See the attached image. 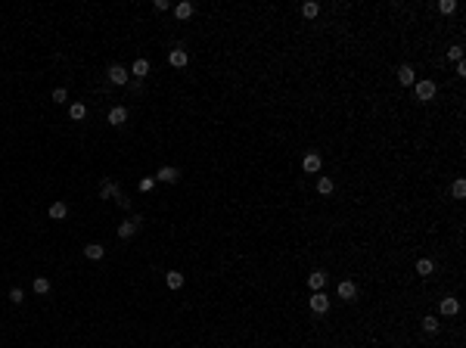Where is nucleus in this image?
I'll return each mask as SVG.
<instances>
[{"mask_svg":"<svg viewBox=\"0 0 466 348\" xmlns=\"http://www.w3.org/2000/svg\"><path fill=\"white\" fill-rule=\"evenodd\" d=\"M308 286H311L314 292H324V286H326V274H324V270H311Z\"/></svg>","mask_w":466,"mask_h":348,"instance_id":"f8f14e48","label":"nucleus"},{"mask_svg":"<svg viewBox=\"0 0 466 348\" xmlns=\"http://www.w3.org/2000/svg\"><path fill=\"white\" fill-rule=\"evenodd\" d=\"M131 75H137V78H146V75H149V62H146V59H137V62L131 65Z\"/></svg>","mask_w":466,"mask_h":348,"instance_id":"6ab92c4d","label":"nucleus"},{"mask_svg":"<svg viewBox=\"0 0 466 348\" xmlns=\"http://www.w3.org/2000/svg\"><path fill=\"white\" fill-rule=\"evenodd\" d=\"M10 302H13V305H22V302H25V292L19 289V286H13V289H10Z\"/></svg>","mask_w":466,"mask_h":348,"instance_id":"c756f323","label":"nucleus"},{"mask_svg":"<svg viewBox=\"0 0 466 348\" xmlns=\"http://www.w3.org/2000/svg\"><path fill=\"white\" fill-rule=\"evenodd\" d=\"M438 10H442L445 16L454 13V10H457V0H438Z\"/></svg>","mask_w":466,"mask_h":348,"instance_id":"cd10ccee","label":"nucleus"},{"mask_svg":"<svg viewBox=\"0 0 466 348\" xmlns=\"http://www.w3.org/2000/svg\"><path fill=\"white\" fill-rule=\"evenodd\" d=\"M423 329H426V333H438V317L426 314V317H423Z\"/></svg>","mask_w":466,"mask_h":348,"instance_id":"4be33fe9","label":"nucleus"},{"mask_svg":"<svg viewBox=\"0 0 466 348\" xmlns=\"http://www.w3.org/2000/svg\"><path fill=\"white\" fill-rule=\"evenodd\" d=\"M84 115H87V106H84V103H72L69 106V118H72V122H81Z\"/></svg>","mask_w":466,"mask_h":348,"instance_id":"f3484780","label":"nucleus"},{"mask_svg":"<svg viewBox=\"0 0 466 348\" xmlns=\"http://www.w3.org/2000/svg\"><path fill=\"white\" fill-rule=\"evenodd\" d=\"M451 193H454V199H463V196H466V181H454Z\"/></svg>","mask_w":466,"mask_h":348,"instance_id":"393cba45","label":"nucleus"},{"mask_svg":"<svg viewBox=\"0 0 466 348\" xmlns=\"http://www.w3.org/2000/svg\"><path fill=\"white\" fill-rule=\"evenodd\" d=\"M398 81H401L404 87H410V84H417V72H413L410 65H398Z\"/></svg>","mask_w":466,"mask_h":348,"instance_id":"9b49d317","label":"nucleus"},{"mask_svg":"<svg viewBox=\"0 0 466 348\" xmlns=\"http://www.w3.org/2000/svg\"><path fill=\"white\" fill-rule=\"evenodd\" d=\"M168 62H171L174 69H183V65L190 62V56H186V50H181V47H174L171 53H168Z\"/></svg>","mask_w":466,"mask_h":348,"instance_id":"1a4fd4ad","label":"nucleus"},{"mask_svg":"<svg viewBox=\"0 0 466 348\" xmlns=\"http://www.w3.org/2000/svg\"><path fill=\"white\" fill-rule=\"evenodd\" d=\"M65 215H69V205H65L62 199H56V202H50V218L53 221H62Z\"/></svg>","mask_w":466,"mask_h":348,"instance_id":"2eb2a0df","label":"nucleus"},{"mask_svg":"<svg viewBox=\"0 0 466 348\" xmlns=\"http://www.w3.org/2000/svg\"><path fill=\"white\" fill-rule=\"evenodd\" d=\"M53 103H69V90H65V87H56V90H53Z\"/></svg>","mask_w":466,"mask_h":348,"instance_id":"c85d7f7f","label":"nucleus"},{"mask_svg":"<svg viewBox=\"0 0 466 348\" xmlns=\"http://www.w3.org/2000/svg\"><path fill=\"white\" fill-rule=\"evenodd\" d=\"M432 270H435V265H432L429 258H420V261H417V274H420V277H429Z\"/></svg>","mask_w":466,"mask_h":348,"instance_id":"aec40b11","label":"nucleus"},{"mask_svg":"<svg viewBox=\"0 0 466 348\" xmlns=\"http://www.w3.org/2000/svg\"><path fill=\"white\" fill-rule=\"evenodd\" d=\"M118 193H122V186H118L115 181H109V177L100 181V199H115Z\"/></svg>","mask_w":466,"mask_h":348,"instance_id":"20e7f679","label":"nucleus"},{"mask_svg":"<svg viewBox=\"0 0 466 348\" xmlns=\"http://www.w3.org/2000/svg\"><path fill=\"white\" fill-rule=\"evenodd\" d=\"M302 168H304L308 174H317L320 168H324V162H320V156H317V152H308V156H304V162H302Z\"/></svg>","mask_w":466,"mask_h":348,"instance_id":"9d476101","label":"nucleus"},{"mask_svg":"<svg viewBox=\"0 0 466 348\" xmlns=\"http://www.w3.org/2000/svg\"><path fill=\"white\" fill-rule=\"evenodd\" d=\"M137 186H140V193H152V190H156V177H143Z\"/></svg>","mask_w":466,"mask_h":348,"instance_id":"a878e982","label":"nucleus"},{"mask_svg":"<svg viewBox=\"0 0 466 348\" xmlns=\"http://www.w3.org/2000/svg\"><path fill=\"white\" fill-rule=\"evenodd\" d=\"M438 311H442L445 317H454V314L460 311V302H457V299H451V295H447V299H442V305H438Z\"/></svg>","mask_w":466,"mask_h":348,"instance_id":"ddd939ff","label":"nucleus"},{"mask_svg":"<svg viewBox=\"0 0 466 348\" xmlns=\"http://www.w3.org/2000/svg\"><path fill=\"white\" fill-rule=\"evenodd\" d=\"M333 186H336V184L329 181V177H320V181H317V193H320V196H329V193H333Z\"/></svg>","mask_w":466,"mask_h":348,"instance_id":"412c9836","label":"nucleus"},{"mask_svg":"<svg viewBox=\"0 0 466 348\" xmlns=\"http://www.w3.org/2000/svg\"><path fill=\"white\" fill-rule=\"evenodd\" d=\"M317 13H320V3H304V6H302V16H304V19H314Z\"/></svg>","mask_w":466,"mask_h":348,"instance_id":"b1692460","label":"nucleus"},{"mask_svg":"<svg viewBox=\"0 0 466 348\" xmlns=\"http://www.w3.org/2000/svg\"><path fill=\"white\" fill-rule=\"evenodd\" d=\"M35 292H38V295H47V292H50V280H47V277H38V280H35Z\"/></svg>","mask_w":466,"mask_h":348,"instance_id":"5701e85b","label":"nucleus"},{"mask_svg":"<svg viewBox=\"0 0 466 348\" xmlns=\"http://www.w3.org/2000/svg\"><path fill=\"white\" fill-rule=\"evenodd\" d=\"M174 16H177V19H190V16H193V3H190V0L177 3V6H174Z\"/></svg>","mask_w":466,"mask_h":348,"instance_id":"a211bd4d","label":"nucleus"},{"mask_svg":"<svg viewBox=\"0 0 466 348\" xmlns=\"http://www.w3.org/2000/svg\"><path fill=\"white\" fill-rule=\"evenodd\" d=\"M339 299L354 302V299H358V286H354L351 280H342V283H339Z\"/></svg>","mask_w":466,"mask_h":348,"instance_id":"0eeeda50","label":"nucleus"},{"mask_svg":"<svg viewBox=\"0 0 466 348\" xmlns=\"http://www.w3.org/2000/svg\"><path fill=\"white\" fill-rule=\"evenodd\" d=\"M140 224H143V218H140V215H137V218H131V221H122V224H118V240H131V236L140 230Z\"/></svg>","mask_w":466,"mask_h":348,"instance_id":"f257e3e1","label":"nucleus"},{"mask_svg":"<svg viewBox=\"0 0 466 348\" xmlns=\"http://www.w3.org/2000/svg\"><path fill=\"white\" fill-rule=\"evenodd\" d=\"M156 181H162V184H177V181H181V171H177V168H171V165H162V168H159V174H156Z\"/></svg>","mask_w":466,"mask_h":348,"instance_id":"39448f33","label":"nucleus"},{"mask_svg":"<svg viewBox=\"0 0 466 348\" xmlns=\"http://www.w3.org/2000/svg\"><path fill=\"white\" fill-rule=\"evenodd\" d=\"M447 59H454V62H463V47L454 44L451 50H447Z\"/></svg>","mask_w":466,"mask_h":348,"instance_id":"bb28decb","label":"nucleus"},{"mask_svg":"<svg viewBox=\"0 0 466 348\" xmlns=\"http://www.w3.org/2000/svg\"><path fill=\"white\" fill-rule=\"evenodd\" d=\"M84 255H87L90 261H103V255H106V249L100 243H87L84 246Z\"/></svg>","mask_w":466,"mask_h":348,"instance_id":"4468645a","label":"nucleus"},{"mask_svg":"<svg viewBox=\"0 0 466 348\" xmlns=\"http://www.w3.org/2000/svg\"><path fill=\"white\" fill-rule=\"evenodd\" d=\"M124 122H128V109H124V106H112V109H109V124L122 128Z\"/></svg>","mask_w":466,"mask_h":348,"instance_id":"6e6552de","label":"nucleus"},{"mask_svg":"<svg viewBox=\"0 0 466 348\" xmlns=\"http://www.w3.org/2000/svg\"><path fill=\"white\" fill-rule=\"evenodd\" d=\"M165 283H168V289H181V286H183V274H181V270H168Z\"/></svg>","mask_w":466,"mask_h":348,"instance_id":"dca6fc26","label":"nucleus"},{"mask_svg":"<svg viewBox=\"0 0 466 348\" xmlns=\"http://www.w3.org/2000/svg\"><path fill=\"white\" fill-rule=\"evenodd\" d=\"M115 202H118V205H122L124 211H128V208H131V199H128V196H124V193H118V196H115Z\"/></svg>","mask_w":466,"mask_h":348,"instance_id":"7c9ffc66","label":"nucleus"},{"mask_svg":"<svg viewBox=\"0 0 466 348\" xmlns=\"http://www.w3.org/2000/svg\"><path fill=\"white\" fill-rule=\"evenodd\" d=\"M413 90H417V100L429 103V100L435 97V81H417V84H413Z\"/></svg>","mask_w":466,"mask_h":348,"instance_id":"f03ea898","label":"nucleus"},{"mask_svg":"<svg viewBox=\"0 0 466 348\" xmlns=\"http://www.w3.org/2000/svg\"><path fill=\"white\" fill-rule=\"evenodd\" d=\"M311 311H314V314H326V311H329L326 292H314V295H311Z\"/></svg>","mask_w":466,"mask_h":348,"instance_id":"423d86ee","label":"nucleus"},{"mask_svg":"<svg viewBox=\"0 0 466 348\" xmlns=\"http://www.w3.org/2000/svg\"><path fill=\"white\" fill-rule=\"evenodd\" d=\"M106 78L112 81V84H118V87H122V84H128V69H124V65H109V72H106Z\"/></svg>","mask_w":466,"mask_h":348,"instance_id":"7ed1b4c3","label":"nucleus"}]
</instances>
